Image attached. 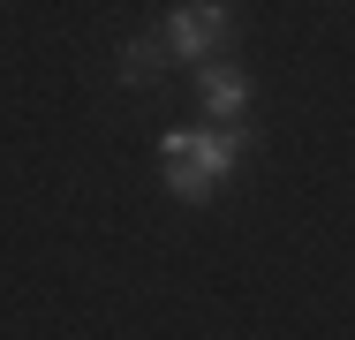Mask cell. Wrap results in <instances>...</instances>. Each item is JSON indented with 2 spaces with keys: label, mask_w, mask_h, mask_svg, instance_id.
<instances>
[{
  "label": "cell",
  "mask_w": 355,
  "mask_h": 340,
  "mask_svg": "<svg viewBox=\"0 0 355 340\" xmlns=\"http://www.w3.org/2000/svg\"><path fill=\"white\" fill-rule=\"evenodd\" d=\"M166 53L174 61H212L219 46L234 38V15H227V0H182L174 15H166Z\"/></svg>",
  "instance_id": "cell-2"
},
{
  "label": "cell",
  "mask_w": 355,
  "mask_h": 340,
  "mask_svg": "<svg viewBox=\"0 0 355 340\" xmlns=\"http://www.w3.org/2000/svg\"><path fill=\"white\" fill-rule=\"evenodd\" d=\"M242 151H250V136L242 129H166L159 136V159H166V189L182 204H205L242 167Z\"/></svg>",
  "instance_id": "cell-1"
},
{
  "label": "cell",
  "mask_w": 355,
  "mask_h": 340,
  "mask_svg": "<svg viewBox=\"0 0 355 340\" xmlns=\"http://www.w3.org/2000/svg\"><path fill=\"white\" fill-rule=\"evenodd\" d=\"M166 61H174V53H166V38H129L114 68H121V83H137V91H144V83H159V76H166Z\"/></svg>",
  "instance_id": "cell-4"
},
{
  "label": "cell",
  "mask_w": 355,
  "mask_h": 340,
  "mask_svg": "<svg viewBox=\"0 0 355 340\" xmlns=\"http://www.w3.org/2000/svg\"><path fill=\"white\" fill-rule=\"evenodd\" d=\"M197 91H205V114H212L219 129H242V114L257 99V83L242 68H227V61H197Z\"/></svg>",
  "instance_id": "cell-3"
}]
</instances>
